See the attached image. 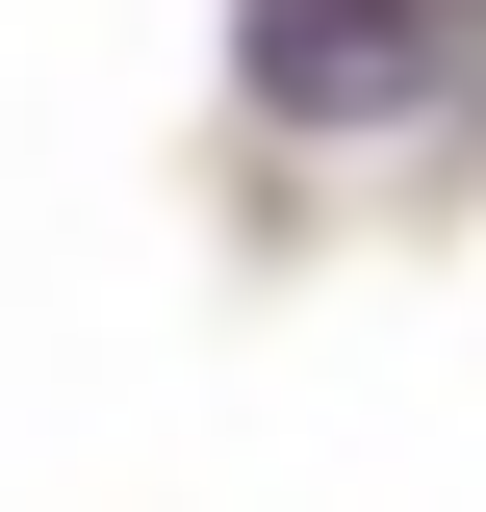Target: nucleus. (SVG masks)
<instances>
[{"label":"nucleus","instance_id":"nucleus-1","mask_svg":"<svg viewBox=\"0 0 486 512\" xmlns=\"http://www.w3.org/2000/svg\"><path fill=\"white\" fill-rule=\"evenodd\" d=\"M231 52L282 128H384V103H486V0H256Z\"/></svg>","mask_w":486,"mask_h":512}]
</instances>
